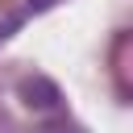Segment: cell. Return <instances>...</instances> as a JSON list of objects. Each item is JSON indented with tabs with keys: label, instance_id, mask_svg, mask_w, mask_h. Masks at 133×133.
Instances as JSON below:
<instances>
[{
	"label": "cell",
	"instance_id": "1",
	"mask_svg": "<svg viewBox=\"0 0 133 133\" xmlns=\"http://www.w3.org/2000/svg\"><path fill=\"white\" fill-rule=\"evenodd\" d=\"M21 91H25V100H29L33 108H54V104H58V87H54L50 79H42V75L25 79V83H21Z\"/></svg>",
	"mask_w": 133,
	"mask_h": 133
},
{
	"label": "cell",
	"instance_id": "2",
	"mask_svg": "<svg viewBox=\"0 0 133 133\" xmlns=\"http://www.w3.org/2000/svg\"><path fill=\"white\" fill-rule=\"evenodd\" d=\"M50 4H58V0H29V8H33V12H42V8H50Z\"/></svg>",
	"mask_w": 133,
	"mask_h": 133
}]
</instances>
